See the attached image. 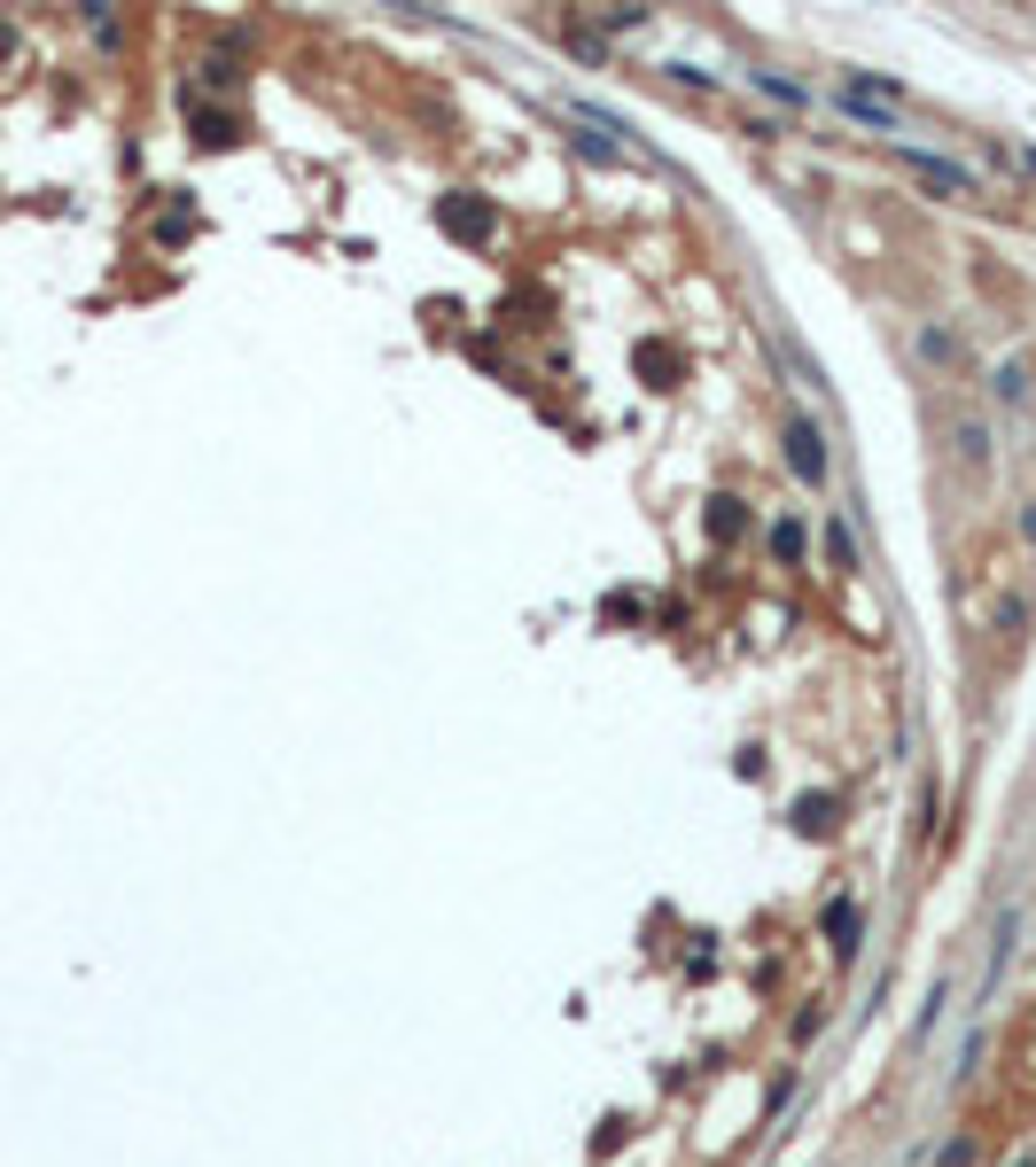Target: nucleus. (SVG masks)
<instances>
[{"label": "nucleus", "instance_id": "9d476101", "mask_svg": "<svg viewBox=\"0 0 1036 1167\" xmlns=\"http://www.w3.org/2000/svg\"><path fill=\"white\" fill-rule=\"evenodd\" d=\"M756 86H764V94H771V102H788V110L803 102V86H795V78H771V70H756Z\"/></svg>", "mask_w": 1036, "mask_h": 1167}, {"label": "nucleus", "instance_id": "9b49d317", "mask_svg": "<svg viewBox=\"0 0 1036 1167\" xmlns=\"http://www.w3.org/2000/svg\"><path fill=\"white\" fill-rule=\"evenodd\" d=\"M826 561H834V569H849V561H857V546H849V529H826Z\"/></svg>", "mask_w": 1036, "mask_h": 1167}, {"label": "nucleus", "instance_id": "1a4fd4ad", "mask_svg": "<svg viewBox=\"0 0 1036 1167\" xmlns=\"http://www.w3.org/2000/svg\"><path fill=\"white\" fill-rule=\"evenodd\" d=\"M795 826H803V833H826V826H834V801H826V794H803V801H795Z\"/></svg>", "mask_w": 1036, "mask_h": 1167}, {"label": "nucleus", "instance_id": "20e7f679", "mask_svg": "<svg viewBox=\"0 0 1036 1167\" xmlns=\"http://www.w3.org/2000/svg\"><path fill=\"white\" fill-rule=\"evenodd\" d=\"M912 171L927 179V188H943V195H974V171L943 164V156H927V148H912Z\"/></svg>", "mask_w": 1036, "mask_h": 1167}, {"label": "nucleus", "instance_id": "f257e3e1", "mask_svg": "<svg viewBox=\"0 0 1036 1167\" xmlns=\"http://www.w3.org/2000/svg\"><path fill=\"white\" fill-rule=\"evenodd\" d=\"M437 218H445V234H453V242H483V234H491V211H483V203H468V195H445V203H437Z\"/></svg>", "mask_w": 1036, "mask_h": 1167}, {"label": "nucleus", "instance_id": "7ed1b4c3", "mask_svg": "<svg viewBox=\"0 0 1036 1167\" xmlns=\"http://www.w3.org/2000/svg\"><path fill=\"white\" fill-rule=\"evenodd\" d=\"M857 942H866V911H857V904H826V950L857 957Z\"/></svg>", "mask_w": 1036, "mask_h": 1167}, {"label": "nucleus", "instance_id": "ddd939ff", "mask_svg": "<svg viewBox=\"0 0 1036 1167\" xmlns=\"http://www.w3.org/2000/svg\"><path fill=\"white\" fill-rule=\"evenodd\" d=\"M1021 1167H1036V1159H1021Z\"/></svg>", "mask_w": 1036, "mask_h": 1167}, {"label": "nucleus", "instance_id": "0eeeda50", "mask_svg": "<svg viewBox=\"0 0 1036 1167\" xmlns=\"http://www.w3.org/2000/svg\"><path fill=\"white\" fill-rule=\"evenodd\" d=\"M639 374H647V390H670L678 358H670V350H655V343H639Z\"/></svg>", "mask_w": 1036, "mask_h": 1167}, {"label": "nucleus", "instance_id": "423d86ee", "mask_svg": "<svg viewBox=\"0 0 1036 1167\" xmlns=\"http://www.w3.org/2000/svg\"><path fill=\"white\" fill-rule=\"evenodd\" d=\"M842 110H849V117H866V125H881V133L896 125V110H889V102H873V94H857V86H842Z\"/></svg>", "mask_w": 1036, "mask_h": 1167}, {"label": "nucleus", "instance_id": "6e6552de", "mask_svg": "<svg viewBox=\"0 0 1036 1167\" xmlns=\"http://www.w3.org/2000/svg\"><path fill=\"white\" fill-rule=\"evenodd\" d=\"M740 529H748L740 498H710V537H740Z\"/></svg>", "mask_w": 1036, "mask_h": 1167}, {"label": "nucleus", "instance_id": "f8f14e48", "mask_svg": "<svg viewBox=\"0 0 1036 1167\" xmlns=\"http://www.w3.org/2000/svg\"><path fill=\"white\" fill-rule=\"evenodd\" d=\"M1021 529H1028V537H1036V506H1028V514H1021Z\"/></svg>", "mask_w": 1036, "mask_h": 1167}, {"label": "nucleus", "instance_id": "39448f33", "mask_svg": "<svg viewBox=\"0 0 1036 1167\" xmlns=\"http://www.w3.org/2000/svg\"><path fill=\"white\" fill-rule=\"evenodd\" d=\"M771 561H780V569H795L803 561V521L788 514V521H771Z\"/></svg>", "mask_w": 1036, "mask_h": 1167}, {"label": "nucleus", "instance_id": "f03ea898", "mask_svg": "<svg viewBox=\"0 0 1036 1167\" xmlns=\"http://www.w3.org/2000/svg\"><path fill=\"white\" fill-rule=\"evenodd\" d=\"M788 460L803 483H826V452H818V428L811 420H788Z\"/></svg>", "mask_w": 1036, "mask_h": 1167}]
</instances>
